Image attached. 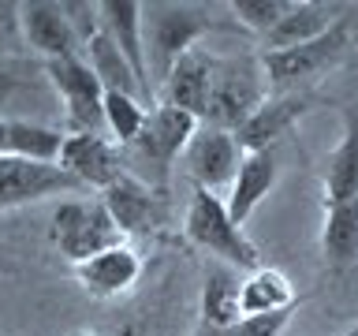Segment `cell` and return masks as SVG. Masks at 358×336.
Returning <instances> with one entry per match:
<instances>
[{"label": "cell", "instance_id": "cell-1", "mask_svg": "<svg viewBox=\"0 0 358 336\" xmlns=\"http://www.w3.org/2000/svg\"><path fill=\"white\" fill-rule=\"evenodd\" d=\"M198 127H201V120L190 116V112L176 108V105H157L150 112V120H145L142 134L123 150V164H131L127 172L138 176L142 183L164 190L176 157L187 153V146L198 134Z\"/></svg>", "mask_w": 358, "mask_h": 336}, {"label": "cell", "instance_id": "cell-2", "mask_svg": "<svg viewBox=\"0 0 358 336\" xmlns=\"http://www.w3.org/2000/svg\"><path fill=\"white\" fill-rule=\"evenodd\" d=\"M217 22L209 19L206 8L198 4H145L142 15V34H145V60L157 78V86L168 78V71L183 60L187 52L198 49V41Z\"/></svg>", "mask_w": 358, "mask_h": 336}, {"label": "cell", "instance_id": "cell-3", "mask_svg": "<svg viewBox=\"0 0 358 336\" xmlns=\"http://www.w3.org/2000/svg\"><path fill=\"white\" fill-rule=\"evenodd\" d=\"M183 232L187 239L209 251L213 258H220L224 265L231 269H262V254L257 246L246 239V232L231 220L228 213V202L213 190H201L194 187L190 190V202H187V213H183Z\"/></svg>", "mask_w": 358, "mask_h": 336}, {"label": "cell", "instance_id": "cell-4", "mask_svg": "<svg viewBox=\"0 0 358 336\" xmlns=\"http://www.w3.org/2000/svg\"><path fill=\"white\" fill-rule=\"evenodd\" d=\"M268 97V83L262 71V60L254 56H217L213 60V90H209V108L201 123L224 131H239Z\"/></svg>", "mask_w": 358, "mask_h": 336}, {"label": "cell", "instance_id": "cell-5", "mask_svg": "<svg viewBox=\"0 0 358 336\" xmlns=\"http://www.w3.org/2000/svg\"><path fill=\"white\" fill-rule=\"evenodd\" d=\"M351 41V27L347 19H340L329 34L313 38L295 49H276V52H262V71L268 83V94H291V90H310L313 78H321L329 67L340 64V56L347 52Z\"/></svg>", "mask_w": 358, "mask_h": 336}, {"label": "cell", "instance_id": "cell-6", "mask_svg": "<svg viewBox=\"0 0 358 336\" xmlns=\"http://www.w3.org/2000/svg\"><path fill=\"white\" fill-rule=\"evenodd\" d=\"M116 243H123V232L116 228V220H112V213L101 198H94V202L71 198V202H60V206H56L52 246L71 265H83L94 254L108 251V246H116Z\"/></svg>", "mask_w": 358, "mask_h": 336}, {"label": "cell", "instance_id": "cell-7", "mask_svg": "<svg viewBox=\"0 0 358 336\" xmlns=\"http://www.w3.org/2000/svg\"><path fill=\"white\" fill-rule=\"evenodd\" d=\"M52 90L60 94L67 134H101L105 131V86L97 71L86 64V56H64L45 64Z\"/></svg>", "mask_w": 358, "mask_h": 336}, {"label": "cell", "instance_id": "cell-8", "mask_svg": "<svg viewBox=\"0 0 358 336\" xmlns=\"http://www.w3.org/2000/svg\"><path fill=\"white\" fill-rule=\"evenodd\" d=\"M183 164H187V176L194 179V187L220 195L224 187L231 190L235 172H239V164H243V150H239V142H235L231 131L201 123L198 134L187 146V153H183Z\"/></svg>", "mask_w": 358, "mask_h": 336}, {"label": "cell", "instance_id": "cell-9", "mask_svg": "<svg viewBox=\"0 0 358 336\" xmlns=\"http://www.w3.org/2000/svg\"><path fill=\"white\" fill-rule=\"evenodd\" d=\"M83 183L64 172L60 164H38V161H22V157H0V213L30 206V202L52 198V195H71Z\"/></svg>", "mask_w": 358, "mask_h": 336}, {"label": "cell", "instance_id": "cell-10", "mask_svg": "<svg viewBox=\"0 0 358 336\" xmlns=\"http://www.w3.org/2000/svg\"><path fill=\"white\" fill-rule=\"evenodd\" d=\"M101 202L108 206L112 220L123 235H150L168 224V202L157 187L142 183L138 176L123 172L108 190H101Z\"/></svg>", "mask_w": 358, "mask_h": 336}, {"label": "cell", "instance_id": "cell-11", "mask_svg": "<svg viewBox=\"0 0 358 336\" xmlns=\"http://www.w3.org/2000/svg\"><path fill=\"white\" fill-rule=\"evenodd\" d=\"M317 108V94L313 90H291V94H268L265 105L254 112L250 120L235 131L243 153H265L273 142H280L284 134L295 127L302 116Z\"/></svg>", "mask_w": 358, "mask_h": 336}, {"label": "cell", "instance_id": "cell-12", "mask_svg": "<svg viewBox=\"0 0 358 336\" xmlns=\"http://www.w3.org/2000/svg\"><path fill=\"white\" fill-rule=\"evenodd\" d=\"M19 22H22V41L34 52L49 60H64V56H83V38L67 19L64 4H49V0H30L19 4Z\"/></svg>", "mask_w": 358, "mask_h": 336}, {"label": "cell", "instance_id": "cell-13", "mask_svg": "<svg viewBox=\"0 0 358 336\" xmlns=\"http://www.w3.org/2000/svg\"><path fill=\"white\" fill-rule=\"evenodd\" d=\"M60 168L71 172L83 187H94V190H108L127 172L123 150L108 134H67L64 153H60Z\"/></svg>", "mask_w": 358, "mask_h": 336}, {"label": "cell", "instance_id": "cell-14", "mask_svg": "<svg viewBox=\"0 0 358 336\" xmlns=\"http://www.w3.org/2000/svg\"><path fill=\"white\" fill-rule=\"evenodd\" d=\"M97 15H101V30L116 41V49L123 52V60L131 64L145 101H150L153 83H150V60H145V34H142L145 4H138V0H101Z\"/></svg>", "mask_w": 358, "mask_h": 336}, {"label": "cell", "instance_id": "cell-15", "mask_svg": "<svg viewBox=\"0 0 358 336\" xmlns=\"http://www.w3.org/2000/svg\"><path fill=\"white\" fill-rule=\"evenodd\" d=\"M142 276V258L131 243H116L108 251L94 254L90 262L75 265V280L83 284L94 299H116L138 284Z\"/></svg>", "mask_w": 358, "mask_h": 336}, {"label": "cell", "instance_id": "cell-16", "mask_svg": "<svg viewBox=\"0 0 358 336\" xmlns=\"http://www.w3.org/2000/svg\"><path fill=\"white\" fill-rule=\"evenodd\" d=\"M213 60L217 56H209L201 49L187 52L161 83V105H176V108L190 112V116L206 120L209 90H213Z\"/></svg>", "mask_w": 358, "mask_h": 336}, {"label": "cell", "instance_id": "cell-17", "mask_svg": "<svg viewBox=\"0 0 358 336\" xmlns=\"http://www.w3.org/2000/svg\"><path fill=\"white\" fill-rule=\"evenodd\" d=\"M340 19H343V8H340V4L295 0L287 15L262 38V45H265L262 52H276V49H295V45H306V41H313V38H321V34H329Z\"/></svg>", "mask_w": 358, "mask_h": 336}, {"label": "cell", "instance_id": "cell-18", "mask_svg": "<svg viewBox=\"0 0 358 336\" xmlns=\"http://www.w3.org/2000/svg\"><path fill=\"white\" fill-rule=\"evenodd\" d=\"M276 187V157L273 153H243V164H239V172H235V183L228 190V213H231V220L243 224L250 220V213L265 202V195Z\"/></svg>", "mask_w": 358, "mask_h": 336}, {"label": "cell", "instance_id": "cell-19", "mask_svg": "<svg viewBox=\"0 0 358 336\" xmlns=\"http://www.w3.org/2000/svg\"><path fill=\"white\" fill-rule=\"evenodd\" d=\"M295 284L287 280V273H280L273 265H262L254 273L243 276V291H239V307L243 318H262V314H284L295 310Z\"/></svg>", "mask_w": 358, "mask_h": 336}, {"label": "cell", "instance_id": "cell-20", "mask_svg": "<svg viewBox=\"0 0 358 336\" xmlns=\"http://www.w3.org/2000/svg\"><path fill=\"white\" fill-rule=\"evenodd\" d=\"M239 291L243 280L231 265H209L206 280H201V318L213 329L231 332L243 321V307H239Z\"/></svg>", "mask_w": 358, "mask_h": 336}, {"label": "cell", "instance_id": "cell-21", "mask_svg": "<svg viewBox=\"0 0 358 336\" xmlns=\"http://www.w3.org/2000/svg\"><path fill=\"white\" fill-rule=\"evenodd\" d=\"M324 206L329 202H347V198H358V112L347 108L343 112V139L340 146L329 153L324 161Z\"/></svg>", "mask_w": 358, "mask_h": 336}, {"label": "cell", "instance_id": "cell-22", "mask_svg": "<svg viewBox=\"0 0 358 336\" xmlns=\"http://www.w3.org/2000/svg\"><path fill=\"white\" fill-rule=\"evenodd\" d=\"M321 254L332 269H347L358 258V198L329 202L324 206Z\"/></svg>", "mask_w": 358, "mask_h": 336}, {"label": "cell", "instance_id": "cell-23", "mask_svg": "<svg viewBox=\"0 0 358 336\" xmlns=\"http://www.w3.org/2000/svg\"><path fill=\"white\" fill-rule=\"evenodd\" d=\"M83 56H86V64L97 71L105 94H131V97H142L145 101L138 78H134V71H131V64L123 60V52L116 49V41H112L105 30H97L94 38L83 45Z\"/></svg>", "mask_w": 358, "mask_h": 336}, {"label": "cell", "instance_id": "cell-24", "mask_svg": "<svg viewBox=\"0 0 358 336\" xmlns=\"http://www.w3.org/2000/svg\"><path fill=\"white\" fill-rule=\"evenodd\" d=\"M67 134L45 123L30 120H8V157H22V161H38V164H60Z\"/></svg>", "mask_w": 358, "mask_h": 336}, {"label": "cell", "instance_id": "cell-25", "mask_svg": "<svg viewBox=\"0 0 358 336\" xmlns=\"http://www.w3.org/2000/svg\"><path fill=\"white\" fill-rule=\"evenodd\" d=\"M145 120H150V108H145L142 97H131V94H105V127H108V139L127 150V146L142 134Z\"/></svg>", "mask_w": 358, "mask_h": 336}, {"label": "cell", "instance_id": "cell-26", "mask_svg": "<svg viewBox=\"0 0 358 336\" xmlns=\"http://www.w3.org/2000/svg\"><path fill=\"white\" fill-rule=\"evenodd\" d=\"M295 0H231L228 11L235 15V22H243L246 30H254L257 38H265L280 19L291 11Z\"/></svg>", "mask_w": 358, "mask_h": 336}, {"label": "cell", "instance_id": "cell-27", "mask_svg": "<svg viewBox=\"0 0 358 336\" xmlns=\"http://www.w3.org/2000/svg\"><path fill=\"white\" fill-rule=\"evenodd\" d=\"M291 321V310L284 314H262V318H243L228 336H280V329Z\"/></svg>", "mask_w": 358, "mask_h": 336}, {"label": "cell", "instance_id": "cell-28", "mask_svg": "<svg viewBox=\"0 0 358 336\" xmlns=\"http://www.w3.org/2000/svg\"><path fill=\"white\" fill-rule=\"evenodd\" d=\"M22 41V22H19V4H0V52H15Z\"/></svg>", "mask_w": 358, "mask_h": 336}, {"label": "cell", "instance_id": "cell-29", "mask_svg": "<svg viewBox=\"0 0 358 336\" xmlns=\"http://www.w3.org/2000/svg\"><path fill=\"white\" fill-rule=\"evenodd\" d=\"M15 90H19V75L11 71V67H4V64H0V105H8Z\"/></svg>", "mask_w": 358, "mask_h": 336}, {"label": "cell", "instance_id": "cell-30", "mask_svg": "<svg viewBox=\"0 0 358 336\" xmlns=\"http://www.w3.org/2000/svg\"><path fill=\"white\" fill-rule=\"evenodd\" d=\"M116 336H150V329H145L142 321H127V325H120Z\"/></svg>", "mask_w": 358, "mask_h": 336}, {"label": "cell", "instance_id": "cell-31", "mask_svg": "<svg viewBox=\"0 0 358 336\" xmlns=\"http://www.w3.org/2000/svg\"><path fill=\"white\" fill-rule=\"evenodd\" d=\"M4 150H8V120L0 116V157H4Z\"/></svg>", "mask_w": 358, "mask_h": 336}, {"label": "cell", "instance_id": "cell-32", "mask_svg": "<svg viewBox=\"0 0 358 336\" xmlns=\"http://www.w3.org/2000/svg\"><path fill=\"white\" fill-rule=\"evenodd\" d=\"M71 336H97V332H71Z\"/></svg>", "mask_w": 358, "mask_h": 336}, {"label": "cell", "instance_id": "cell-33", "mask_svg": "<svg viewBox=\"0 0 358 336\" xmlns=\"http://www.w3.org/2000/svg\"><path fill=\"white\" fill-rule=\"evenodd\" d=\"M343 336H358V325H355V329H351V332H343Z\"/></svg>", "mask_w": 358, "mask_h": 336}]
</instances>
